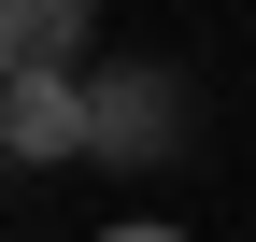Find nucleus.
<instances>
[{
  "label": "nucleus",
  "instance_id": "nucleus-3",
  "mask_svg": "<svg viewBox=\"0 0 256 242\" xmlns=\"http://www.w3.org/2000/svg\"><path fill=\"white\" fill-rule=\"evenodd\" d=\"M86 43H100V0H0V86L86 72Z\"/></svg>",
  "mask_w": 256,
  "mask_h": 242
},
{
  "label": "nucleus",
  "instance_id": "nucleus-1",
  "mask_svg": "<svg viewBox=\"0 0 256 242\" xmlns=\"http://www.w3.org/2000/svg\"><path fill=\"white\" fill-rule=\"evenodd\" d=\"M171 128H185L171 72H86V157H114V171H156V157H171Z\"/></svg>",
  "mask_w": 256,
  "mask_h": 242
},
{
  "label": "nucleus",
  "instance_id": "nucleus-2",
  "mask_svg": "<svg viewBox=\"0 0 256 242\" xmlns=\"http://www.w3.org/2000/svg\"><path fill=\"white\" fill-rule=\"evenodd\" d=\"M0 157H28V171L86 157V72H28V86H0Z\"/></svg>",
  "mask_w": 256,
  "mask_h": 242
},
{
  "label": "nucleus",
  "instance_id": "nucleus-4",
  "mask_svg": "<svg viewBox=\"0 0 256 242\" xmlns=\"http://www.w3.org/2000/svg\"><path fill=\"white\" fill-rule=\"evenodd\" d=\"M100 242H185V228H156V214H128V228H100Z\"/></svg>",
  "mask_w": 256,
  "mask_h": 242
}]
</instances>
